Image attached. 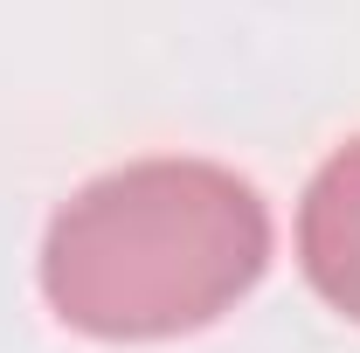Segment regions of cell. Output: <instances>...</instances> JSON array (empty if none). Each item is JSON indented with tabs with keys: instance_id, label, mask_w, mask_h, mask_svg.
Here are the masks:
<instances>
[{
	"instance_id": "1",
	"label": "cell",
	"mask_w": 360,
	"mask_h": 353,
	"mask_svg": "<svg viewBox=\"0 0 360 353\" xmlns=\"http://www.w3.org/2000/svg\"><path fill=\"white\" fill-rule=\"evenodd\" d=\"M270 270V208L236 167L132 160L84 180L42 236V298L90 340H180Z\"/></svg>"
},
{
	"instance_id": "2",
	"label": "cell",
	"mask_w": 360,
	"mask_h": 353,
	"mask_svg": "<svg viewBox=\"0 0 360 353\" xmlns=\"http://www.w3.org/2000/svg\"><path fill=\"white\" fill-rule=\"evenodd\" d=\"M298 270L340 319L360 326V132L312 174L298 201Z\"/></svg>"
}]
</instances>
